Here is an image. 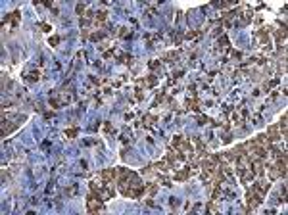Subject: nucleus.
Returning <instances> with one entry per match:
<instances>
[{
  "instance_id": "f257e3e1",
  "label": "nucleus",
  "mask_w": 288,
  "mask_h": 215,
  "mask_svg": "<svg viewBox=\"0 0 288 215\" xmlns=\"http://www.w3.org/2000/svg\"><path fill=\"white\" fill-rule=\"evenodd\" d=\"M102 202H104V200L100 198V194H98V192L88 194V198H87V209L88 211H100L102 207H104Z\"/></svg>"
},
{
  "instance_id": "f03ea898",
  "label": "nucleus",
  "mask_w": 288,
  "mask_h": 215,
  "mask_svg": "<svg viewBox=\"0 0 288 215\" xmlns=\"http://www.w3.org/2000/svg\"><path fill=\"white\" fill-rule=\"evenodd\" d=\"M173 146L177 148V150H181V152H188L190 150V142H188L186 138H183V137H175L173 138Z\"/></svg>"
},
{
  "instance_id": "7ed1b4c3",
  "label": "nucleus",
  "mask_w": 288,
  "mask_h": 215,
  "mask_svg": "<svg viewBox=\"0 0 288 215\" xmlns=\"http://www.w3.org/2000/svg\"><path fill=\"white\" fill-rule=\"evenodd\" d=\"M250 169H252V173H254V175H261V173H263V169H265V163H263V160H252Z\"/></svg>"
},
{
  "instance_id": "20e7f679",
  "label": "nucleus",
  "mask_w": 288,
  "mask_h": 215,
  "mask_svg": "<svg viewBox=\"0 0 288 215\" xmlns=\"http://www.w3.org/2000/svg\"><path fill=\"white\" fill-rule=\"evenodd\" d=\"M115 177H117V171L115 169H104L102 171V181H104V183H111Z\"/></svg>"
},
{
  "instance_id": "39448f33",
  "label": "nucleus",
  "mask_w": 288,
  "mask_h": 215,
  "mask_svg": "<svg viewBox=\"0 0 288 215\" xmlns=\"http://www.w3.org/2000/svg\"><path fill=\"white\" fill-rule=\"evenodd\" d=\"M254 142H256L257 146L265 148V150H267V148L271 146V140H269V137H267V134H259V137H257V138H256V140H254Z\"/></svg>"
},
{
  "instance_id": "423d86ee",
  "label": "nucleus",
  "mask_w": 288,
  "mask_h": 215,
  "mask_svg": "<svg viewBox=\"0 0 288 215\" xmlns=\"http://www.w3.org/2000/svg\"><path fill=\"white\" fill-rule=\"evenodd\" d=\"M269 140L271 142H275V140H280V134H279V127L277 125H273V127H269Z\"/></svg>"
},
{
  "instance_id": "0eeeda50",
  "label": "nucleus",
  "mask_w": 288,
  "mask_h": 215,
  "mask_svg": "<svg viewBox=\"0 0 288 215\" xmlns=\"http://www.w3.org/2000/svg\"><path fill=\"white\" fill-rule=\"evenodd\" d=\"M98 194H100L102 200H110V198H114V190H111L110 186H102V190Z\"/></svg>"
},
{
  "instance_id": "6e6552de",
  "label": "nucleus",
  "mask_w": 288,
  "mask_h": 215,
  "mask_svg": "<svg viewBox=\"0 0 288 215\" xmlns=\"http://www.w3.org/2000/svg\"><path fill=\"white\" fill-rule=\"evenodd\" d=\"M188 173H190V169H186V171H179V173L175 175V181H186Z\"/></svg>"
},
{
  "instance_id": "1a4fd4ad",
  "label": "nucleus",
  "mask_w": 288,
  "mask_h": 215,
  "mask_svg": "<svg viewBox=\"0 0 288 215\" xmlns=\"http://www.w3.org/2000/svg\"><path fill=\"white\" fill-rule=\"evenodd\" d=\"M267 171H269V177L271 179H277V177H280V173H279V169L277 167H265Z\"/></svg>"
},
{
  "instance_id": "9d476101",
  "label": "nucleus",
  "mask_w": 288,
  "mask_h": 215,
  "mask_svg": "<svg viewBox=\"0 0 288 215\" xmlns=\"http://www.w3.org/2000/svg\"><path fill=\"white\" fill-rule=\"evenodd\" d=\"M186 106H188V110H194V111H196L198 110V100H196V98H192V100L186 102Z\"/></svg>"
},
{
  "instance_id": "9b49d317",
  "label": "nucleus",
  "mask_w": 288,
  "mask_h": 215,
  "mask_svg": "<svg viewBox=\"0 0 288 215\" xmlns=\"http://www.w3.org/2000/svg\"><path fill=\"white\" fill-rule=\"evenodd\" d=\"M77 133H79L77 127H75V129H69V131H65V137H67V138H75V137H77Z\"/></svg>"
},
{
  "instance_id": "f8f14e48",
  "label": "nucleus",
  "mask_w": 288,
  "mask_h": 215,
  "mask_svg": "<svg viewBox=\"0 0 288 215\" xmlns=\"http://www.w3.org/2000/svg\"><path fill=\"white\" fill-rule=\"evenodd\" d=\"M156 121H158L156 115H146V117H144V123H146V125H154Z\"/></svg>"
},
{
  "instance_id": "ddd939ff",
  "label": "nucleus",
  "mask_w": 288,
  "mask_h": 215,
  "mask_svg": "<svg viewBox=\"0 0 288 215\" xmlns=\"http://www.w3.org/2000/svg\"><path fill=\"white\" fill-rule=\"evenodd\" d=\"M106 18H108L106 12H98V14H96V21H106Z\"/></svg>"
},
{
  "instance_id": "4468645a",
  "label": "nucleus",
  "mask_w": 288,
  "mask_h": 215,
  "mask_svg": "<svg viewBox=\"0 0 288 215\" xmlns=\"http://www.w3.org/2000/svg\"><path fill=\"white\" fill-rule=\"evenodd\" d=\"M58 44H60V37H58V35L50 37V46H58Z\"/></svg>"
},
{
  "instance_id": "2eb2a0df",
  "label": "nucleus",
  "mask_w": 288,
  "mask_h": 215,
  "mask_svg": "<svg viewBox=\"0 0 288 215\" xmlns=\"http://www.w3.org/2000/svg\"><path fill=\"white\" fill-rule=\"evenodd\" d=\"M121 62H123V64H131V56L123 54V56H121Z\"/></svg>"
},
{
  "instance_id": "dca6fc26",
  "label": "nucleus",
  "mask_w": 288,
  "mask_h": 215,
  "mask_svg": "<svg viewBox=\"0 0 288 215\" xmlns=\"http://www.w3.org/2000/svg\"><path fill=\"white\" fill-rule=\"evenodd\" d=\"M75 12H77V14L81 15L83 12H85V4H77V8H75Z\"/></svg>"
},
{
  "instance_id": "f3484780",
  "label": "nucleus",
  "mask_w": 288,
  "mask_h": 215,
  "mask_svg": "<svg viewBox=\"0 0 288 215\" xmlns=\"http://www.w3.org/2000/svg\"><path fill=\"white\" fill-rule=\"evenodd\" d=\"M29 81H39V73H35V71L29 73Z\"/></svg>"
},
{
  "instance_id": "a211bd4d",
  "label": "nucleus",
  "mask_w": 288,
  "mask_h": 215,
  "mask_svg": "<svg viewBox=\"0 0 288 215\" xmlns=\"http://www.w3.org/2000/svg\"><path fill=\"white\" fill-rule=\"evenodd\" d=\"M104 37V33H94V35H92V41H98V39H102Z\"/></svg>"
},
{
  "instance_id": "6ab92c4d",
  "label": "nucleus",
  "mask_w": 288,
  "mask_h": 215,
  "mask_svg": "<svg viewBox=\"0 0 288 215\" xmlns=\"http://www.w3.org/2000/svg\"><path fill=\"white\" fill-rule=\"evenodd\" d=\"M206 209L210 211V213H213V211H215V206H213V204H211V202H210V204H207V206H206Z\"/></svg>"
},
{
  "instance_id": "aec40b11",
  "label": "nucleus",
  "mask_w": 288,
  "mask_h": 215,
  "mask_svg": "<svg viewBox=\"0 0 288 215\" xmlns=\"http://www.w3.org/2000/svg\"><path fill=\"white\" fill-rule=\"evenodd\" d=\"M196 35H198L196 31H188V33H186V39H194V37H196Z\"/></svg>"
},
{
  "instance_id": "412c9836",
  "label": "nucleus",
  "mask_w": 288,
  "mask_h": 215,
  "mask_svg": "<svg viewBox=\"0 0 288 215\" xmlns=\"http://www.w3.org/2000/svg\"><path fill=\"white\" fill-rule=\"evenodd\" d=\"M41 29H42V31H50V25H46V23H41Z\"/></svg>"
},
{
  "instance_id": "4be33fe9",
  "label": "nucleus",
  "mask_w": 288,
  "mask_h": 215,
  "mask_svg": "<svg viewBox=\"0 0 288 215\" xmlns=\"http://www.w3.org/2000/svg\"><path fill=\"white\" fill-rule=\"evenodd\" d=\"M198 121H200V123H207L210 119H207V117H204V115H200V117H198Z\"/></svg>"
}]
</instances>
